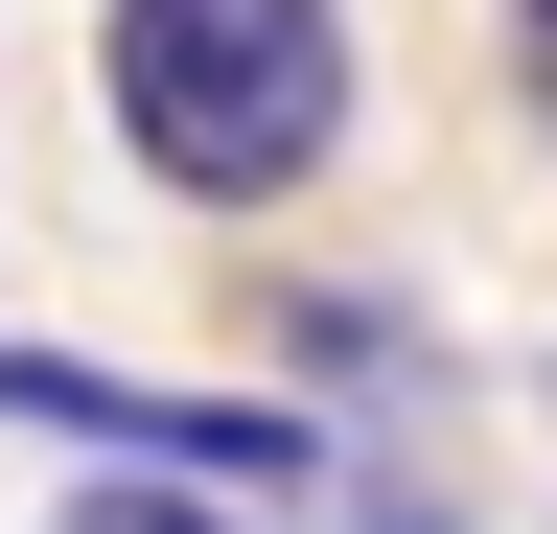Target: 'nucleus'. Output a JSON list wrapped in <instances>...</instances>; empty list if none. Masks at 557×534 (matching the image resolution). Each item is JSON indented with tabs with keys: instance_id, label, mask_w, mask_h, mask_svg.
<instances>
[{
	"instance_id": "f257e3e1",
	"label": "nucleus",
	"mask_w": 557,
	"mask_h": 534,
	"mask_svg": "<svg viewBox=\"0 0 557 534\" xmlns=\"http://www.w3.org/2000/svg\"><path fill=\"white\" fill-rule=\"evenodd\" d=\"M94 94H116V140L163 163L186 210H278V186H325V140H348V0H116Z\"/></svg>"
},
{
	"instance_id": "f03ea898",
	"label": "nucleus",
	"mask_w": 557,
	"mask_h": 534,
	"mask_svg": "<svg viewBox=\"0 0 557 534\" xmlns=\"http://www.w3.org/2000/svg\"><path fill=\"white\" fill-rule=\"evenodd\" d=\"M0 419L24 442H116V464H256V488H302V419H256V395H139V372H70V349H0Z\"/></svg>"
},
{
	"instance_id": "7ed1b4c3",
	"label": "nucleus",
	"mask_w": 557,
	"mask_h": 534,
	"mask_svg": "<svg viewBox=\"0 0 557 534\" xmlns=\"http://www.w3.org/2000/svg\"><path fill=\"white\" fill-rule=\"evenodd\" d=\"M70 534H256V511H209V488H94Z\"/></svg>"
},
{
	"instance_id": "20e7f679",
	"label": "nucleus",
	"mask_w": 557,
	"mask_h": 534,
	"mask_svg": "<svg viewBox=\"0 0 557 534\" xmlns=\"http://www.w3.org/2000/svg\"><path fill=\"white\" fill-rule=\"evenodd\" d=\"M511 71H534V140H557V0H511Z\"/></svg>"
}]
</instances>
